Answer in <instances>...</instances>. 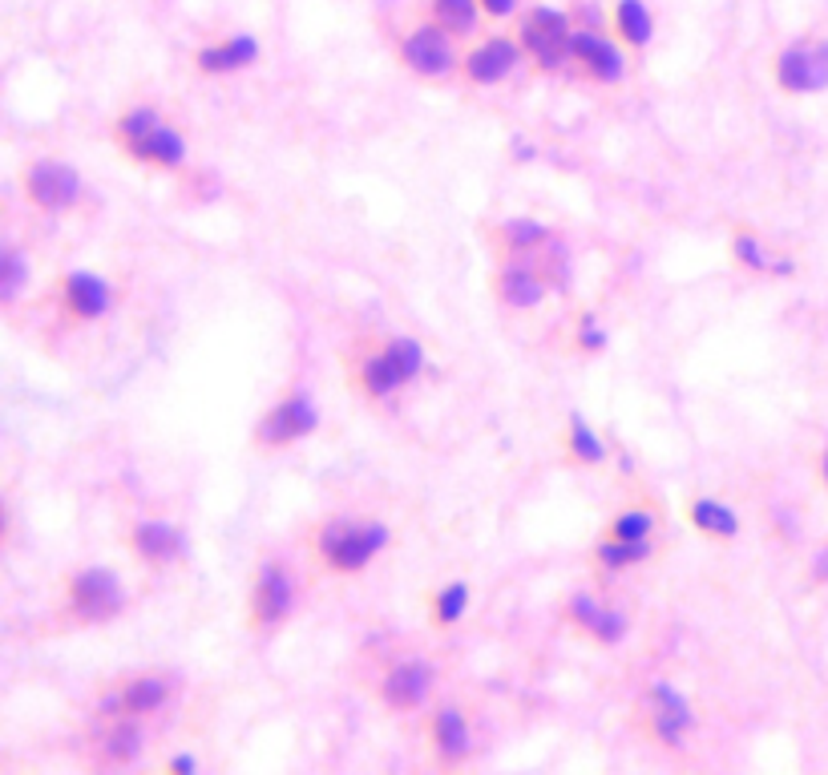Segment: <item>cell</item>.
I'll use <instances>...</instances> for the list:
<instances>
[{
    "label": "cell",
    "mask_w": 828,
    "mask_h": 775,
    "mask_svg": "<svg viewBox=\"0 0 828 775\" xmlns=\"http://www.w3.org/2000/svg\"><path fill=\"white\" fill-rule=\"evenodd\" d=\"M114 146L121 150V158H130L142 170H158V175H178L190 162V142L182 126L166 118L158 106L121 109L114 121Z\"/></svg>",
    "instance_id": "6da1fadb"
},
{
    "label": "cell",
    "mask_w": 828,
    "mask_h": 775,
    "mask_svg": "<svg viewBox=\"0 0 828 775\" xmlns=\"http://www.w3.org/2000/svg\"><path fill=\"white\" fill-rule=\"evenodd\" d=\"M392 541V529L376 517H323L311 529V558L335 577L364 574Z\"/></svg>",
    "instance_id": "7a4b0ae2"
},
{
    "label": "cell",
    "mask_w": 828,
    "mask_h": 775,
    "mask_svg": "<svg viewBox=\"0 0 828 775\" xmlns=\"http://www.w3.org/2000/svg\"><path fill=\"white\" fill-rule=\"evenodd\" d=\"M425 368V348L409 339V335H392L385 339L380 348L364 351L360 360H356V372H352V384L360 396L368 401H388V396H397L404 384H413L416 375Z\"/></svg>",
    "instance_id": "3957f363"
},
{
    "label": "cell",
    "mask_w": 828,
    "mask_h": 775,
    "mask_svg": "<svg viewBox=\"0 0 828 775\" xmlns=\"http://www.w3.org/2000/svg\"><path fill=\"white\" fill-rule=\"evenodd\" d=\"M126 610V586L109 565H85L66 577L61 618L69 627H102Z\"/></svg>",
    "instance_id": "277c9868"
},
{
    "label": "cell",
    "mask_w": 828,
    "mask_h": 775,
    "mask_svg": "<svg viewBox=\"0 0 828 775\" xmlns=\"http://www.w3.org/2000/svg\"><path fill=\"white\" fill-rule=\"evenodd\" d=\"M518 40L542 73H558L561 65H575V21L566 9L537 4L530 13H521Z\"/></svg>",
    "instance_id": "5b68a950"
},
{
    "label": "cell",
    "mask_w": 828,
    "mask_h": 775,
    "mask_svg": "<svg viewBox=\"0 0 828 775\" xmlns=\"http://www.w3.org/2000/svg\"><path fill=\"white\" fill-rule=\"evenodd\" d=\"M178 695V679L170 670H138L126 675L121 682H114L109 691L97 695L94 715L97 719H118V715H134V719H150L166 711Z\"/></svg>",
    "instance_id": "8992f818"
},
{
    "label": "cell",
    "mask_w": 828,
    "mask_h": 775,
    "mask_svg": "<svg viewBox=\"0 0 828 775\" xmlns=\"http://www.w3.org/2000/svg\"><path fill=\"white\" fill-rule=\"evenodd\" d=\"M295 598H299V582H295V570L280 558H268L259 562L251 577V598H247V627L255 634H271L280 630L295 610Z\"/></svg>",
    "instance_id": "52a82bcc"
},
{
    "label": "cell",
    "mask_w": 828,
    "mask_h": 775,
    "mask_svg": "<svg viewBox=\"0 0 828 775\" xmlns=\"http://www.w3.org/2000/svg\"><path fill=\"white\" fill-rule=\"evenodd\" d=\"M397 57H401V65L409 69L416 81H428V85H437V81H449L453 73H461L457 37L445 25H437L433 16L404 33Z\"/></svg>",
    "instance_id": "ba28073f"
},
{
    "label": "cell",
    "mask_w": 828,
    "mask_h": 775,
    "mask_svg": "<svg viewBox=\"0 0 828 775\" xmlns=\"http://www.w3.org/2000/svg\"><path fill=\"white\" fill-rule=\"evenodd\" d=\"M642 711V736L667 751H679L695 731V707L671 682H651L639 699Z\"/></svg>",
    "instance_id": "9c48e42d"
},
{
    "label": "cell",
    "mask_w": 828,
    "mask_h": 775,
    "mask_svg": "<svg viewBox=\"0 0 828 775\" xmlns=\"http://www.w3.org/2000/svg\"><path fill=\"white\" fill-rule=\"evenodd\" d=\"M21 190L40 214H73L85 199V182L66 158H33L21 170Z\"/></svg>",
    "instance_id": "30bf717a"
},
{
    "label": "cell",
    "mask_w": 828,
    "mask_h": 775,
    "mask_svg": "<svg viewBox=\"0 0 828 775\" xmlns=\"http://www.w3.org/2000/svg\"><path fill=\"white\" fill-rule=\"evenodd\" d=\"M320 428V408L311 401L308 392H287L283 401H275L268 413L259 416V425H255V444L259 449H292V444L308 441L311 432Z\"/></svg>",
    "instance_id": "8fae6325"
},
{
    "label": "cell",
    "mask_w": 828,
    "mask_h": 775,
    "mask_svg": "<svg viewBox=\"0 0 828 775\" xmlns=\"http://www.w3.org/2000/svg\"><path fill=\"white\" fill-rule=\"evenodd\" d=\"M433 687H437V667L428 658H401L380 675L376 699L388 715H413L428 703Z\"/></svg>",
    "instance_id": "7c38bea8"
},
{
    "label": "cell",
    "mask_w": 828,
    "mask_h": 775,
    "mask_svg": "<svg viewBox=\"0 0 828 775\" xmlns=\"http://www.w3.org/2000/svg\"><path fill=\"white\" fill-rule=\"evenodd\" d=\"M776 85L789 97H808L828 90V40H796L772 61Z\"/></svg>",
    "instance_id": "4fadbf2b"
},
{
    "label": "cell",
    "mask_w": 828,
    "mask_h": 775,
    "mask_svg": "<svg viewBox=\"0 0 828 775\" xmlns=\"http://www.w3.org/2000/svg\"><path fill=\"white\" fill-rule=\"evenodd\" d=\"M561 618H566V627L575 630V634L599 642V646H618L630 630V615L623 606L599 598V594H587V589H575V594L566 598Z\"/></svg>",
    "instance_id": "5bb4252c"
},
{
    "label": "cell",
    "mask_w": 828,
    "mask_h": 775,
    "mask_svg": "<svg viewBox=\"0 0 828 775\" xmlns=\"http://www.w3.org/2000/svg\"><path fill=\"white\" fill-rule=\"evenodd\" d=\"M549 291H554V283L542 267V254H518L494 271V299L509 311L542 308Z\"/></svg>",
    "instance_id": "9a60e30c"
},
{
    "label": "cell",
    "mask_w": 828,
    "mask_h": 775,
    "mask_svg": "<svg viewBox=\"0 0 828 775\" xmlns=\"http://www.w3.org/2000/svg\"><path fill=\"white\" fill-rule=\"evenodd\" d=\"M530 57L521 49L518 37H509V33H494V37H477L473 40V49L461 57V78L469 85H477V90H489V85H501L525 65Z\"/></svg>",
    "instance_id": "2e32d148"
},
{
    "label": "cell",
    "mask_w": 828,
    "mask_h": 775,
    "mask_svg": "<svg viewBox=\"0 0 828 775\" xmlns=\"http://www.w3.org/2000/svg\"><path fill=\"white\" fill-rule=\"evenodd\" d=\"M473 723H469V711L461 703H441V707H433L428 715V751H433V760L441 763V767H465L473 760Z\"/></svg>",
    "instance_id": "e0dca14e"
},
{
    "label": "cell",
    "mask_w": 828,
    "mask_h": 775,
    "mask_svg": "<svg viewBox=\"0 0 828 775\" xmlns=\"http://www.w3.org/2000/svg\"><path fill=\"white\" fill-rule=\"evenodd\" d=\"M126 546L150 570H170L174 562L187 558V534L166 517H138L126 529Z\"/></svg>",
    "instance_id": "ac0fdd59"
},
{
    "label": "cell",
    "mask_w": 828,
    "mask_h": 775,
    "mask_svg": "<svg viewBox=\"0 0 828 775\" xmlns=\"http://www.w3.org/2000/svg\"><path fill=\"white\" fill-rule=\"evenodd\" d=\"M57 303L61 315L73 323H97L106 320L114 308V283L94 275V271H73L57 283Z\"/></svg>",
    "instance_id": "d6986e66"
},
{
    "label": "cell",
    "mask_w": 828,
    "mask_h": 775,
    "mask_svg": "<svg viewBox=\"0 0 828 775\" xmlns=\"http://www.w3.org/2000/svg\"><path fill=\"white\" fill-rule=\"evenodd\" d=\"M575 65L599 85L627 81V45L618 37H602L594 28H575Z\"/></svg>",
    "instance_id": "ffe728a7"
},
{
    "label": "cell",
    "mask_w": 828,
    "mask_h": 775,
    "mask_svg": "<svg viewBox=\"0 0 828 775\" xmlns=\"http://www.w3.org/2000/svg\"><path fill=\"white\" fill-rule=\"evenodd\" d=\"M97 763L106 767H130V763L142 760L146 751V731H142V719L134 715H118V719H102L94 739Z\"/></svg>",
    "instance_id": "44dd1931"
},
{
    "label": "cell",
    "mask_w": 828,
    "mask_h": 775,
    "mask_svg": "<svg viewBox=\"0 0 828 775\" xmlns=\"http://www.w3.org/2000/svg\"><path fill=\"white\" fill-rule=\"evenodd\" d=\"M263 57V45L251 37V33H230L223 40H211L194 53V69L206 73V78H227V73H243V69L259 65Z\"/></svg>",
    "instance_id": "7402d4cb"
},
{
    "label": "cell",
    "mask_w": 828,
    "mask_h": 775,
    "mask_svg": "<svg viewBox=\"0 0 828 775\" xmlns=\"http://www.w3.org/2000/svg\"><path fill=\"white\" fill-rule=\"evenodd\" d=\"M659 558L655 537L651 541H627V537H611L602 534L594 546H590V565L602 570V574H623V570H635V565H647Z\"/></svg>",
    "instance_id": "603a6c76"
},
{
    "label": "cell",
    "mask_w": 828,
    "mask_h": 775,
    "mask_svg": "<svg viewBox=\"0 0 828 775\" xmlns=\"http://www.w3.org/2000/svg\"><path fill=\"white\" fill-rule=\"evenodd\" d=\"M732 259H735V267L752 271V275H776V279H789V275H796V263H792L789 254H772L752 227H735Z\"/></svg>",
    "instance_id": "cb8c5ba5"
},
{
    "label": "cell",
    "mask_w": 828,
    "mask_h": 775,
    "mask_svg": "<svg viewBox=\"0 0 828 775\" xmlns=\"http://www.w3.org/2000/svg\"><path fill=\"white\" fill-rule=\"evenodd\" d=\"M494 242L506 259H518V254H542L549 242H554V235H549V227L542 218L513 214V218H501L494 227Z\"/></svg>",
    "instance_id": "d4e9b609"
},
{
    "label": "cell",
    "mask_w": 828,
    "mask_h": 775,
    "mask_svg": "<svg viewBox=\"0 0 828 775\" xmlns=\"http://www.w3.org/2000/svg\"><path fill=\"white\" fill-rule=\"evenodd\" d=\"M687 525L708 541H735L744 522H740V513L732 505H723L720 497H691L687 501Z\"/></svg>",
    "instance_id": "484cf974"
},
{
    "label": "cell",
    "mask_w": 828,
    "mask_h": 775,
    "mask_svg": "<svg viewBox=\"0 0 828 775\" xmlns=\"http://www.w3.org/2000/svg\"><path fill=\"white\" fill-rule=\"evenodd\" d=\"M611 25L627 49H647V40L655 37V16L647 9V0H615Z\"/></svg>",
    "instance_id": "4316f807"
},
{
    "label": "cell",
    "mask_w": 828,
    "mask_h": 775,
    "mask_svg": "<svg viewBox=\"0 0 828 775\" xmlns=\"http://www.w3.org/2000/svg\"><path fill=\"white\" fill-rule=\"evenodd\" d=\"M469 598H473V589H469L465 577H453V582L437 586L428 594V622L437 630L457 627V622L469 615Z\"/></svg>",
    "instance_id": "83f0119b"
},
{
    "label": "cell",
    "mask_w": 828,
    "mask_h": 775,
    "mask_svg": "<svg viewBox=\"0 0 828 775\" xmlns=\"http://www.w3.org/2000/svg\"><path fill=\"white\" fill-rule=\"evenodd\" d=\"M561 449H566V456H570L575 465H582V468L606 465V444H602L599 432H594V428H590L578 413L566 420V432H561Z\"/></svg>",
    "instance_id": "f1b7e54d"
},
{
    "label": "cell",
    "mask_w": 828,
    "mask_h": 775,
    "mask_svg": "<svg viewBox=\"0 0 828 775\" xmlns=\"http://www.w3.org/2000/svg\"><path fill=\"white\" fill-rule=\"evenodd\" d=\"M428 13L437 25H445L457 40H473L482 25V0H428Z\"/></svg>",
    "instance_id": "f546056e"
},
{
    "label": "cell",
    "mask_w": 828,
    "mask_h": 775,
    "mask_svg": "<svg viewBox=\"0 0 828 775\" xmlns=\"http://www.w3.org/2000/svg\"><path fill=\"white\" fill-rule=\"evenodd\" d=\"M659 525H663V517H659L655 505H627L606 522V534L627 537V541H651L659 534Z\"/></svg>",
    "instance_id": "4dcf8cb0"
},
{
    "label": "cell",
    "mask_w": 828,
    "mask_h": 775,
    "mask_svg": "<svg viewBox=\"0 0 828 775\" xmlns=\"http://www.w3.org/2000/svg\"><path fill=\"white\" fill-rule=\"evenodd\" d=\"M28 279H33V271H28L25 251H21L16 242H9V247L0 251V303H4V308H13L16 299L25 295Z\"/></svg>",
    "instance_id": "1f68e13d"
},
{
    "label": "cell",
    "mask_w": 828,
    "mask_h": 775,
    "mask_svg": "<svg viewBox=\"0 0 828 775\" xmlns=\"http://www.w3.org/2000/svg\"><path fill=\"white\" fill-rule=\"evenodd\" d=\"M606 344H611V335H606L599 315H594V311H578V320H575V351L578 356H602Z\"/></svg>",
    "instance_id": "d6a6232c"
},
{
    "label": "cell",
    "mask_w": 828,
    "mask_h": 775,
    "mask_svg": "<svg viewBox=\"0 0 828 775\" xmlns=\"http://www.w3.org/2000/svg\"><path fill=\"white\" fill-rule=\"evenodd\" d=\"M518 4H521V0H482L485 16H494V21H506V16H513V13H518Z\"/></svg>",
    "instance_id": "836d02e7"
},
{
    "label": "cell",
    "mask_w": 828,
    "mask_h": 775,
    "mask_svg": "<svg viewBox=\"0 0 828 775\" xmlns=\"http://www.w3.org/2000/svg\"><path fill=\"white\" fill-rule=\"evenodd\" d=\"M162 767H166V772H187V775H194V772H199V760H194V755H170V760L162 763Z\"/></svg>",
    "instance_id": "e575fe53"
},
{
    "label": "cell",
    "mask_w": 828,
    "mask_h": 775,
    "mask_svg": "<svg viewBox=\"0 0 828 775\" xmlns=\"http://www.w3.org/2000/svg\"><path fill=\"white\" fill-rule=\"evenodd\" d=\"M816 481H820V489L828 493V444H825V453H820V461H816Z\"/></svg>",
    "instance_id": "d590c367"
},
{
    "label": "cell",
    "mask_w": 828,
    "mask_h": 775,
    "mask_svg": "<svg viewBox=\"0 0 828 775\" xmlns=\"http://www.w3.org/2000/svg\"><path fill=\"white\" fill-rule=\"evenodd\" d=\"M813 570H816V577H820V582H828V549H825V553H820V558H816Z\"/></svg>",
    "instance_id": "8d00e7d4"
}]
</instances>
